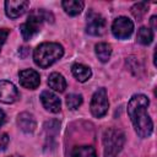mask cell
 Returning a JSON list of instances; mask_svg holds the SVG:
<instances>
[{
  "instance_id": "cell-1",
  "label": "cell",
  "mask_w": 157,
  "mask_h": 157,
  "mask_svg": "<svg viewBox=\"0 0 157 157\" xmlns=\"http://www.w3.org/2000/svg\"><path fill=\"white\" fill-rule=\"evenodd\" d=\"M150 99L145 94H134L128 103V114L140 137H148L153 131V123L147 113Z\"/></svg>"
},
{
  "instance_id": "cell-2",
  "label": "cell",
  "mask_w": 157,
  "mask_h": 157,
  "mask_svg": "<svg viewBox=\"0 0 157 157\" xmlns=\"http://www.w3.org/2000/svg\"><path fill=\"white\" fill-rule=\"evenodd\" d=\"M64 55V48L61 44L55 42L40 43L33 52V60L36 65L42 69L49 67Z\"/></svg>"
},
{
  "instance_id": "cell-3",
  "label": "cell",
  "mask_w": 157,
  "mask_h": 157,
  "mask_svg": "<svg viewBox=\"0 0 157 157\" xmlns=\"http://www.w3.org/2000/svg\"><path fill=\"white\" fill-rule=\"evenodd\" d=\"M54 17L50 12H48L47 10L44 9H36V10H32L27 17V21L23 22L21 26H20V31H21V34H22V38L25 40H29L32 39L39 31H40V27H42V23L44 21H50L53 22Z\"/></svg>"
},
{
  "instance_id": "cell-4",
  "label": "cell",
  "mask_w": 157,
  "mask_h": 157,
  "mask_svg": "<svg viewBox=\"0 0 157 157\" xmlns=\"http://www.w3.org/2000/svg\"><path fill=\"white\" fill-rule=\"evenodd\" d=\"M125 144V134L117 128H109L103 134L104 157H117Z\"/></svg>"
},
{
  "instance_id": "cell-5",
  "label": "cell",
  "mask_w": 157,
  "mask_h": 157,
  "mask_svg": "<svg viewBox=\"0 0 157 157\" xmlns=\"http://www.w3.org/2000/svg\"><path fill=\"white\" fill-rule=\"evenodd\" d=\"M91 113L96 118H102L107 114L108 108H109V102H108V96H107V90L104 87L98 88L91 99Z\"/></svg>"
},
{
  "instance_id": "cell-6",
  "label": "cell",
  "mask_w": 157,
  "mask_h": 157,
  "mask_svg": "<svg viewBox=\"0 0 157 157\" xmlns=\"http://www.w3.org/2000/svg\"><path fill=\"white\" fill-rule=\"evenodd\" d=\"M105 26H107V22H105V18L93 11V10H90L86 15V32L91 36H102L104 32H105Z\"/></svg>"
},
{
  "instance_id": "cell-7",
  "label": "cell",
  "mask_w": 157,
  "mask_h": 157,
  "mask_svg": "<svg viewBox=\"0 0 157 157\" xmlns=\"http://www.w3.org/2000/svg\"><path fill=\"white\" fill-rule=\"evenodd\" d=\"M132 32H134V22L125 16H120L115 18L112 23V33L118 39H126L132 34Z\"/></svg>"
},
{
  "instance_id": "cell-8",
  "label": "cell",
  "mask_w": 157,
  "mask_h": 157,
  "mask_svg": "<svg viewBox=\"0 0 157 157\" xmlns=\"http://www.w3.org/2000/svg\"><path fill=\"white\" fill-rule=\"evenodd\" d=\"M20 99V92L16 86L6 80H0V102L11 104Z\"/></svg>"
},
{
  "instance_id": "cell-9",
  "label": "cell",
  "mask_w": 157,
  "mask_h": 157,
  "mask_svg": "<svg viewBox=\"0 0 157 157\" xmlns=\"http://www.w3.org/2000/svg\"><path fill=\"white\" fill-rule=\"evenodd\" d=\"M20 83L22 87L28 90H36L40 83V76L39 74L33 69H25L18 72Z\"/></svg>"
},
{
  "instance_id": "cell-10",
  "label": "cell",
  "mask_w": 157,
  "mask_h": 157,
  "mask_svg": "<svg viewBox=\"0 0 157 157\" xmlns=\"http://www.w3.org/2000/svg\"><path fill=\"white\" fill-rule=\"evenodd\" d=\"M29 7V2L26 0H7L5 1V12L10 18H17L22 16L27 9Z\"/></svg>"
},
{
  "instance_id": "cell-11",
  "label": "cell",
  "mask_w": 157,
  "mask_h": 157,
  "mask_svg": "<svg viewBox=\"0 0 157 157\" xmlns=\"http://www.w3.org/2000/svg\"><path fill=\"white\" fill-rule=\"evenodd\" d=\"M40 102H42L43 107L47 110L52 112V113H58L61 109V101H60V98L55 93H53L52 91H48V90L43 91L40 93Z\"/></svg>"
},
{
  "instance_id": "cell-12",
  "label": "cell",
  "mask_w": 157,
  "mask_h": 157,
  "mask_svg": "<svg viewBox=\"0 0 157 157\" xmlns=\"http://www.w3.org/2000/svg\"><path fill=\"white\" fill-rule=\"evenodd\" d=\"M17 125L26 134L33 132L36 130V128H37V123H36V119H34L33 114H31L28 112H22V113L18 114Z\"/></svg>"
},
{
  "instance_id": "cell-13",
  "label": "cell",
  "mask_w": 157,
  "mask_h": 157,
  "mask_svg": "<svg viewBox=\"0 0 157 157\" xmlns=\"http://www.w3.org/2000/svg\"><path fill=\"white\" fill-rule=\"evenodd\" d=\"M71 72L76 77V80L80 82H86L92 76V71L88 66H86L83 64H77V63L71 66Z\"/></svg>"
},
{
  "instance_id": "cell-14",
  "label": "cell",
  "mask_w": 157,
  "mask_h": 157,
  "mask_svg": "<svg viewBox=\"0 0 157 157\" xmlns=\"http://www.w3.org/2000/svg\"><path fill=\"white\" fill-rule=\"evenodd\" d=\"M48 85H49L50 88H53L56 92H64L66 86H67L65 77L61 74H59V72H52L49 75Z\"/></svg>"
},
{
  "instance_id": "cell-15",
  "label": "cell",
  "mask_w": 157,
  "mask_h": 157,
  "mask_svg": "<svg viewBox=\"0 0 157 157\" xmlns=\"http://www.w3.org/2000/svg\"><path fill=\"white\" fill-rule=\"evenodd\" d=\"M63 9L65 10V12L70 16H76L78 15L85 6V2L81 0H64L61 2Z\"/></svg>"
},
{
  "instance_id": "cell-16",
  "label": "cell",
  "mask_w": 157,
  "mask_h": 157,
  "mask_svg": "<svg viewBox=\"0 0 157 157\" xmlns=\"http://www.w3.org/2000/svg\"><path fill=\"white\" fill-rule=\"evenodd\" d=\"M94 52L102 63H107L112 55V45L108 43H98L94 47Z\"/></svg>"
},
{
  "instance_id": "cell-17",
  "label": "cell",
  "mask_w": 157,
  "mask_h": 157,
  "mask_svg": "<svg viewBox=\"0 0 157 157\" xmlns=\"http://www.w3.org/2000/svg\"><path fill=\"white\" fill-rule=\"evenodd\" d=\"M71 157H97V153L93 146L83 145V146L74 147L71 152Z\"/></svg>"
},
{
  "instance_id": "cell-18",
  "label": "cell",
  "mask_w": 157,
  "mask_h": 157,
  "mask_svg": "<svg viewBox=\"0 0 157 157\" xmlns=\"http://www.w3.org/2000/svg\"><path fill=\"white\" fill-rule=\"evenodd\" d=\"M136 40L142 44V45H148L152 43L153 40V31L147 28V27H141L137 31V36H136Z\"/></svg>"
},
{
  "instance_id": "cell-19",
  "label": "cell",
  "mask_w": 157,
  "mask_h": 157,
  "mask_svg": "<svg viewBox=\"0 0 157 157\" xmlns=\"http://www.w3.org/2000/svg\"><path fill=\"white\" fill-rule=\"evenodd\" d=\"M131 13L132 16L137 20V21H141L142 17L145 16V13L148 11V4L147 2H136L135 5L131 6Z\"/></svg>"
},
{
  "instance_id": "cell-20",
  "label": "cell",
  "mask_w": 157,
  "mask_h": 157,
  "mask_svg": "<svg viewBox=\"0 0 157 157\" xmlns=\"http://www.w3.org/2000/svg\"><path fill=\"white\" fill-rule=\"evenodd\" d=\"M82 96L77 93H70L66 96V105L70 109H76L82 104Z\"/></svg>"
},
{
  "instance_id": "cell-21",
  "label": "cell",
  "mask_w": 157,
  "mask_h": 157,
  "mask_svg": "<svg viewBox=\"0 0 157 157\" xmlns=\"http://www.w3.org/2000/svg\"><path fill=\"white\" fill-rule=\"evenodd\" d=\"M10 142V137L6 132H0V151L6 150L7 145Z\"/></svg>"
},
{
  "instance_id": "cell-22",
  "label": "cell",
  "mask_w": 157,
  "mask_h": 157,
  "mask_svg": "<svg viewBox=\"0 0 157 157\" xmlns=\"http://www.w3.org/2000/svg\"><path fill=\"white\" fill-rule=\"evenodd\" d=\"M9 34H10L9 28H0V50H1V47L4 45V43L6 42V38Z\"/></svg>"
},
{
  "instance_id": "cell-23",
  "label": "cell",
  "mask_w": 157,
  "mask_h": 157,
  "mask_svg": "<svg viewBox=\"0 0 157 157\" xmlns=\"http://www.w3.org/2000/svg\"><path fill=\"white\" fill-rule=\"evenodd\" d=\"M5 119H6V115H5L4 110L0 109V126H2V124L5 123Z\"/></svg>"
},
{
  "instance_id": "cell-24",
  "label": "cell",
  "mask_w": 157,
  "mask_h": 157,
  "mask_svg": "<svg viewBox=\"0 0 157 157\" xmlns=\"http://www.w3.org/2000/svg\"><path fill=\"white\" fill-rule=\"evenodd\" d=\"M156 16H152L151 17V20H150V22H151V27H152V29H156L157 28V26H156Z\"/></svg>"
},
{
  "instance_id": "cell-25",
  "label": "cell",
  "mask_w": 157,
  "mask_h": 157,
  "mask_svg": "<svg viewBox=\"0 0 157 157\" xmlns=\"http://www.w3.org/2000/svg\"><path fill=\"white\" fill-rule=\"evenodd\" d=\"M7 157H22V156H16V155H13V156H7Z\"/></svg>"
}]
</instances>
